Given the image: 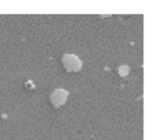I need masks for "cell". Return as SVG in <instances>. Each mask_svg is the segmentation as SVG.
<instances>
[{
	"label": "cell",
	"instance_id": "1",
	"mask_svg": "<svg viewBox=\"0 0 154 140\" xmlns=\"http://www.w3.org/2000/svg\"><path fill=\"white\" fill-rule=\"evenodd\" d=\"M61 62L65 69L69 73L79 72L82 67V61L74 54H64L62 56Z\"/></svg>",
	"mask_w": 154,
	"mask_h": 140
},
{
	"label": "cell",
	"instance_id": "2",
	"mask_svg": "<svg viewBox=\"0 0 154 140\" xmlns=\"http://www.w3.org/2000/svg\"><path fill=\"white\" fill-rule=\"evenodd\" d=\"M68 95H69V94L66 90L58 88L52 92V94H51L50 100L55 108H59L65 104V103L68 99Z\"/></svg>",
	"mask_w": 154,
	"mask_h": 140
},
{
	"label": "cell",
	"instance_id": "3",
	"mask_svg": "<svg viewBox=\"0 0 154 140\" xmlns=\"http://www.w3.org/2000/svg\"><path fill=\"white\" fill-rule=\"evenodd\" d=\"M118 73H119V75H120L122 77L127 76L128 73H129V67L126 66V65H124V66L119 67V68H118Z\"/></svg>",
	"mask_w": 154,
	"mask_h": 140
}]
</instances>
